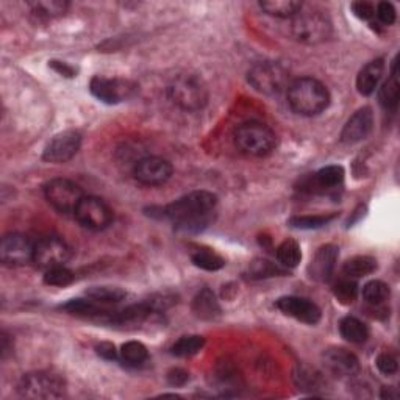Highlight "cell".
Returning a JSON list of instances; mask_svg holds the SVG:
<instances>
[{"mask_svg":"<svg viewBox=\"0 0 400 400\" xmlns=\"http://www.w3.org/2000/svg\"><path fill=\"white\" fill-rule=\"evenodd\" d=\"M188 380H189L188 370H184L182 367H174L167 372V382L170 387H183Z\"/></svg>","mask_w":400,"mask_h":400,"instance_id":"7bdbcfd3","label":"cell"},{"mask_svg":"<svg viewBox=\"0 0 400 400\" xmlns=\"http://www.w3.org/2000/svg\"><path fill=\"white\" fill-rule=\"evenodd\" d=\"M44 196H46L47 202L54 206L57 211L63 214H69L76 211L83 199V191L77 183H73L68 179H54L44 187Z\"/></svg>","mask_w":400,"mask_h":400,"instance_id":"ba28073f","label":"cell"},{"mask_svg":"<svg viewBox=\"0 0 400 400\" xmlns=\"http://www.w3.org/2000/svg\"><path fill=\"white\" fill-rule=\"evenodd\" d=\"M33 13L38 14V16L44 18H55L61 16L68 10L69 4L63 2V0H44V2H33L30 4Z\"/></svg>","mask_w":400,"mask_h":400,"instance_id":"836d02e7","label":"cell"},{"mask_svg":"<svg viewBox=\"0 0 400 400\" xmlns=\"http://www.w3.org/2000/svg\"><path fill=\"white\" fill-rule=\"evenodd\" d=\"M374 129V113L369 107L360 108L353 113L349 121L346 122L343 131H341V143L355 144L366 139Z\"/></svg>","mask_w":400,"mask_h":400,"instance_id":"2e32d148","label":"cell"},{"mask_svg":"<svg viewBox=\"0 0 400 400\" xmlns=\"http://www.w3.org/2000/svg\"><path fill=\"white\" fill-rule=\"evenodd\" d=\"M136 85L130 80L124 78H107V77H93L90 90L95 99H99L108 105H116L133 98L136 93Z\"/></svg>","mask_w":400,"mask_h":400,"instance_id":"9c48e42d","label":"cell"},{"mask_svg":"<svg viewBox=\"0 0 400 400\" xmlns=\"http://www.w3.org/2000/svg\"><path fill=\"white\" fill-rule=\"evenodd\" d=\"M351 8L355 16L363 20H369L375 16V5L370 2H353Z\"/></svg>","mask_w":400,"mask_h":400,"instance_id":"b9f144b4","label":"cell"},{"mask_svg":"<svg viewBox=\"0 0 400 400\" xmlns=\"http://www.w3.org/2000/svg\"><path fill=\"white\" fill-rule=\"evenodd\" d=\"M333 294H335V298L341 303H344V305H349V303H352L358 295L357 281H355L353 278H349V277L339 280L338 283L335 285V288H333Z\"/></svg>","mask_w":400,"mask_h":400,"instance_id":"e575fe53","label":"cell"},{"mask_svg":"<svg viewBox=\"0 0 400 400\" xmlns=\"http://www.w3.org/2000/svg\"><path fill=\"white\" fill-rule=\"evenodd\" d=\"M218 197L210 191H192L163 208V216L172 222L174 230L183 235L204 232L214 220Z\"/></svg>","mask_w":400,"mask_h":400,"instance_id":"6da1fadb","label":"cell"},{"mask_svg":"<svg viewBox=\"0 0 400 400\" xmlns=\"http://www.w3.org/2000/svg\"><path fill=\"white\" fill-rule=\"evenodd\" d=\"M72 250L63 240L57 236H49L36 242L33 263L38 268L47 271L57 266H64L71 260Z\"/></svg>","mask_w":400,"mask_h":400,"instance_id":"8fae6325","label":"cell"},{"mask_svg":"<svg viewBox=\"0 0 400 400\" xmlns=\"http://www.w3.org/2000/svg\"><path fill=\"white\" fill-rule=\"evenodd\" d=\"M153 311L151 302H141L135 303V305H130L127 308H124L122 311H117V313L110 316V322L113 324H133V322H141L144 321L147 316H149Z\"/></svg>","mask_w":400,"mask_h":400,"instance_id":"cb8c5ba5","label":"cell"},{"mask_svg":"<svg viewBox=\"0 0 400 400\" xmlns=\"http://www.w3.org/2000/svg\"><path fill=\"white\" fill-rule=\"evenodd\" d=\"M235 144L249 157H268L277 147V135L268 125L260 122H247L235 131Z\"/></svg>","mask_w":400,"mask_h":400,"instance_id":"277c9868","label":"cell"},{"mask_svg":"<svg viewBox=\"0 0 400 400\" xmlns=\"http://www.w3.org/2000/svg\"><path fill=\"white\" fill-rule=\"evenodd\" d=\"M11 349H13V346L10 347V344H8V336H6V333L4 331V333H2V357L5 358L6 353H8Z\"/></svg>","mask_w":400,"mask_h":400,"instance_id":"7dc6e473","label":"cell"},{"mask_svg":"<svg viewBox=\"0 0 400 400\" xmlns=\"http://www.w3.org/2000/svg\"><path fill=\"white\" fill-rule=\"evenodd\" d=\"M276 307L281 313L294 317L300 322H305L310 325H314L321 321L322 311L316 305L314 302L303 298H295V295H286V298H280L276 302Z\"/></svg>","mask_w":400,"mask_h":400,"instance_id":"9a60e30c","label":"cell"},{"mask_svg":"<svg viewBox=\"0 0 400 400\" xmlns=\"http://www.w3.org/2000/svg\"><path fill=\"white\" fill-rule=\"evenodd\" d=\"M294 377H295V382H298L300 388L310 389V391H314L317 388V384H319V382H321L319 374H316L314 370H311L305 366L299 367Z\"/></svg>","mask_w":400,"mask_h":400,"instance_id":"74e56055","label":"cell"},{"mask_svg":"<svg viewBox=\"0 0 400 400\" xmlns=\"http://www.w3.org/2000/svg\"><path fill=\"white\" fill-rule=\"evenodd\" d=\"M61 310L68 311L69 314L73 316H80V317H105V316H111L110 311L103 310L98 305V302L94 300H81V299H76L71 300L68 303L61 305Z\"/></svg>","mask_w":400,"mask_h":400,"instance_id":"484cf974","label":"cell"},{"mask_svg":"<svg viewBox=\"0 0 400 400\" xmlns=\"http://www.w3.org/2000/svg\"><path fill=\"white\" fill-rule=\"evenodd\" d=\"M377 260L369 255H357L347 260L343 266V272L349 278H360L366 277L369 273L375 272Z\"/></svg>","mask_w":400,"mask_h":400,"instance_id":"d4e9b609","label":"cell"},{"mask_svg":"<svg viewBox=\"0 0 400 400\" xmlns=\"http://www.w3.org/2000/svg\"><path fill=\"white\" fill-rule=\"evenodd\" d=\"M167 95L174 105L184 111H199L208 103V88L196 73H180L167 86Z\"/></svg>","mask_w":400,"mask_h":400,"instance_id":"3957f363","label":"cell"},{"mask_svg":"<svg viewBox=\"0 0 400 400\" xmlns=\"http://www.w3.org/2000/svg\"><path fill=\"white\" fill-rule=\"evenodd\" d=\"M379 100L387 110H396L399 105V77H397V60L392 61L391 76L384 81L379 91Z\"/></svg>","mask_w":400,"mask_h":400,"instance_id":"603a6c76","label":"cell"},{"mask_svg":"<svg viewBox=\"0 0 400 400\" xmlns=\"http://www.w3.org/2000/svg\"><path fill=\"white\" fill-rule=\"evenodd\" d=\"M73 216L85 228L90 230H103L113 220V211L102 199L94 196H85L80 200L73 211Z\"/></svg>","mask_w":400,"mask_h":400,"instance_id":"30bf717a","label":"cell"},{"mask_svg":"<svg viewBox=\"0 0 400 400\" xmlns=\"http://www.w3.org/2000/svg\"><path fill=\"white\" fill-rule=\"evenodd\" d=\"M95 351H98L99 357L105 358V360H116V357H117L116 347H114V344H111V343H100L98 347H95Z\"/></svg>","mask_w":400,"mask_h":400,"instance_id":"ee69618b","label":"cell"},{"mask_svg":"<svg viewBox=\"0 0 400 400\" xmlns=\"http://www.w3.org/2000/svg\"><path fill=\"white\" fill-rule=\"evenodd\" d=\"M247 80L258 93L273 95L290 86V71L277 61H261L249 69Z\"/></svg>","mask_w":400,"mask_h":400,"instance_id":"52a82bcc","label":"cell"},{"mask_svg":"<svg viewBox=\"0 0 400 400\" xmlns=\"http://www.w3.org/2000/svg\"><path fill=\"white\" fill-rule=\"evenodd\" d=\"M73 272L66 268V266H57V268H50L44 273V283L49 286H58L64 288L71 285L73 281Z\"/></svg>","mask_w":400,"mask_h":400,"instance_id":"d590c367","label":"cell"},{"mask_svg":"<svg viewBox=\"0 0 400 400\" xmlns=\"http://www.w3.org/2000/svg\"><path fill=\"white\" fill-rule=\"evenodd\" d=\"M293 36L303 44H321L331 35V20L321 10L302 8L293 18Z\"/></svg>","mask_w":400,"mask_h":400,"instance_id":"5b68a950","label":"cell"},{"mask_svg":"<svg viewBox=\"0 0 400 400\" xmlns=\"http://www.w3.org/2000/svg\"><path fill=\"white\" fill-rule=\"evenodd\" d=\"M192 311H194L199 319L214 321L220 314V307L216 295L208 288L197 293L194 300H192Z\"/></svg>","mask_w":400,"mask_h":400,"instance_id":"ffe728a7","label":"cell"},{"mask_svg":"<svg viewBox=\"0 0 400 400\" xmlns=\"http://www.w3.org/2000/svg\"><path fill=\"white\" fill-rule=\"evenodd\" d=\"M81 135L76 130H66L58 133L49 141L44 149L42 158L49 163H66L76 157L80 149Z\"/></svg>","mask_w":400,"mask_h":400,"instance_id":"5bb4252c","label":"cell"},{"mask_svg":"<svg viewBox=\"0 0 400 400\" xmlns=\"http://www.w3.org/2000/svg\"><path fill=\"white\" fill-rule=\"evenodd\" d=\"M260 8L271 16L288 19L299 13L303 8V4L298 0H266V2H260Z\"/></svg>","mask_w":400,"mask_h":400,"instance_id":"7402d4cb","label":"cell"},{"mask_svg":"<svg viewBox=\"0 0 400 400\" xmlns=\"http://www.w3.org/2000/svg\"><path fill=\"white\" fill-rule=\"evenodd\" d=\"M18 392L25 399H60L66 392V382L54 372L36 370L22 375Z\"/></svg>","mask_w":400,"mask_h":400,"instance_id":"8992f818","label":"cell"},{"mask_svg":"<svg viewBox=\"0 0 400 400\" xmlns=\"http://www.w3.org/2000/svg\"><path fill=\"white\" fill-rule=\"evenodd\" d=\"M174 167L165 158L160 157H146L139 160L135 169H133V175L135 179L146 184V187H160L165 184L170 177H172Z\"/></svg>","mask_w":400,"mask_h":400,"instance_id":"4fadbf2b","label":"cell"},{"mask_svg":"<svg viewBox=\"0 0 400 400\" xmlns=\"http://www.w3.org/2000/svg\"><path fill=\"white\" fill-rule=\"evenodd\" d=\"M383 72H384V61L382 58H377V60L367 63L365 68L358 72L357 77L358 93L361 95L374 94L383 77Z\"/></svg>","mask_w":400,"mask_h":400,"instance_id":"d6986e66","label":"cell"},{"mask_svg":"<svg viewBox=\"0 0 400 400\" xmlns=\"http://www.w3.org/2000/svg\"><path fill=\"white\" fill-rule=\"evenodd\" d=\"M204 346H205L204 336H199V335L182 336L180 339L175 341L172 347H170V353L180 358H188L202 351Z\"/></svg>","mask_w":400,"mask_h":400,"instance_id":"4316f807","label":"cell"},{"mask_svg":"<svg viewBox=\"0 0 400 400\" xmlns=\"http://www.w3.org/2000/svg\"><path fill=\"white\" fill-rule=\"evenodd\" d=\"M192 263H194L197 268L205 269V271H219L225 266V260L220 255H218L216 252L200 249L194 252L191 257Z\"/></svg>","mask_w":400,"mask_h":400,"instance_id":"d6a6232c","label":"cell"},{"mask_svg":"<svg viewBox=\"0 0 400 400\" xmlns=\"http://www.w3.org/2000/svg\"><path fill=\"white\" fill-rule=\"evenodd\" d=\"M389 286L380 280H370L363 286V299L370 305H382L389 299Z\"/></svg>","mask_w":400,"mask_h":400,"instance_id":"4dcf8cb0","label":"cell"},{"mask_svg":"<svg viewBox=\"0 0 400 400\" xmlns=\"http://www.w3.org/2000/svg\"><path fill=\"white\" fill-rule=\"evenodd\" d=\"M339 257V250L333 244H325L319 250L316 252L313 260L308 266V276L311 280L325 283L329 281L335 271V266Z\"/></svg>","mask_w":400,"mask_h":400,"instance_id":"e0dca14e","label":"cell"},{"mask_svg":"<svg viewBox=\"0 0 400 400\" xmlns=\"http://www.w3.org/2000/svg\"><path fill=\"white\" fill-rule=\"evenodd\" d=\"M277 273H283L277 266H273L268 260H255L250 264V277L252 278H266V277H273Z\"/></svg>","mask_w":400,"mask_h":400,"instance_id":"f35d334b","label":"cell"},{"mask_svg":"<svg viewBox=\"0 0 400 400\" xmlns=\"http://www.w3.org/2000/svg\"><path fill=\"white\" fill-rule=\"evenodd\" d=\"M375 16L383 25H391L396 22V8L389 2H382L375 6Z\"/></svg>","mask_w":400,"mask_h":400,"instance_id":"60d3db41","label":"cell"},{"mask_svg":"<svg viewBox=\"0 0 400 400\" xmlns=\"http://www.w3.org/2000/svg\"><path fill=\"white\" fill-rule=\"evenodd\" d=\"M121 358L129 366H143L149 360V351L143 343L138 341H129L121 347Z\"/></svg>","mask_w":400,"mask_h":400,"instance_id":"83f0119b","label":"cell"},{"mask_svg":"<svg viewBox=\"0 0 400 400\" xmlns=\"http://www.w3.org/2000/svg\"><path fill=\"white\" fill-rule=\"evenodd\" d=\"M288 103L300 116H317L327 110L330 93L319 80L302 77L288 86Z\"/></svg>","mask_w":400,"mask_h":400,"instance_id":"7a4b0ae2","label":"cell"},{"mask_svg":"<svg viewBox=\"0 0 400 400\" xmlns=\"http://www.w3.org/2000/svg\"><path fill=\"white\" fill-rule=\"evenodd\" d=\"M339 333L346 341L353 344H361L369 338V329L365 322L353 316H346L339 322Z\"/></svg>","mask_w":400,"mask_h":400,"instance_id":"44dd1931","label":"cell"},{"mask_svg":"<svg viewBox=\"0 0 400 400\" xmlns=\"http://www.w3.org/2000/svg\"><path fill=\"white\" fill-rule=\"evenodd\" d=\"M50 66H52V68H54L58 73H63V76H66V77H73V73H76V71H73V68H71V66H68L66 63L52 61Z\"/></svg>","mask_w":400,"mask_h":400,"instance_id":"f6af8a7d","label":"cell"},{"mask_svg":"<svg viewBox=\"0 0 400 400\" xmlns=\"http://www.w3.org/2000/svg\"><path fill=\"white\" fill-rule=\"evenodd\" d=\"M375 365H377V367H379L380 372L384 374V375L396 374L397 369H399L397 358L394 357V355H391L388 352L380 353L379 357H377V360H375Z\"/></svg>","mask_w":400,"mask_h":400,"instance_id":"ab89813d","label":"cell"},{"mask_svg":"<svg viewBox=\"0 0 400 400\" xmlns=\"http://www.w3.org/2000/svg\"><path fill=\"white\" fill-rule=\"evenodd\" d=\"M35 246L27 236L20 233L5 235L0 242V258L6 266H24L33 261Z\"/></svg>","mask_w":400,"mask_h":400,"instance_id":"7c38bea8","label":"cell"},{"mask_svg":"<svg viewBox=\"0 0 400 400\" xmlns=\"http://www.w3.org/2000/svg\"><path fill=\"white\" fill-rule=\"evenodd\" d=\"M344 175L346 174L343 166L331 165L322 167L319 172L314 175V182L317 187L322 189H333L344 182Z\"/></svg>","mask_w":400,"mask_h":400,"instance_id":"f546056e","label":"cell"},{"mask_svg":"<svg viewBox=\"0 0 400 400\" xmlns=\"http://www.w3.org/2000/svg\"><path fill=\"white\" fill-rule=\"evenodd\" d=\"M322 358L325 367L339 377H351L360 370L358 358L343 347H330L324 352Z\"/></svg>","mask_w":400,"mask_h":400,"instance_id":"ac0fdd59","label":"cell"},{"mask_svg":"<svg viewBox=\"0 0 400 400\" xmlns=\"http://www.w3.org/2000/svg\"><path fill=\"white\" fill-rule=\"evenodd\" d=\"M380 397H382V399L392 400V399H397V397H399V394H397V392L394 391V388H383Z\"/></svg>","mask_w":400,"mask_h":400,"instance_id":"bcb514c9","label":"cell"},{"mask_svg":"<svg viewBox=\"0 0 400 400\" xmlns=\"http://www.w3.org/2000/svg\"><path fill=\"white\" fill-rule=\"evenodd\" d=\"M277 260L281 266L288 269H293L299 266L302 260V252L298 241L294 240H285L277 249Z\"/></svg>","mask_w":400,"mask_h":400,"instance_id":"f1b7e54d","label":"cell"},{"mask_svg":"<svg viewBox=\"0 0 400 400\" xmlns=\"http://www.w3.org/2000/svg\"><path fill=\"white\" fill-rule=\"evenodd\" d=\"M86 295L98 303H117L125 299L127 293L117 286H91Z\"/></svg>","mask_w":400,"mask_h":400,"instance_id":"1f68e13d","label":"cell"},{"mask_svg":"<svg viewBox=\"0 0 400 400\" xmlns=\"http://www.w3.org/2000/svg\"><path fill=\"white\" fill-rule=\"evenodd\" d=\"M336 218V214H324V216H294L290 219V225L302 230H311V228H321Z\"/></svg>","mask_w":400,"mask_h":400,"instance_id":"8d00e7d4","label":"cell"}]
</instances>
